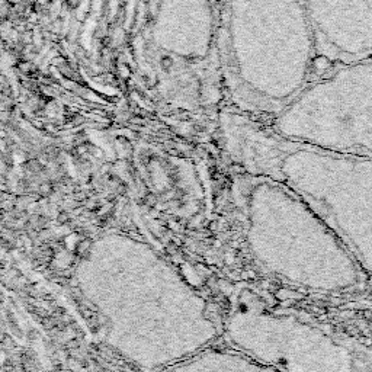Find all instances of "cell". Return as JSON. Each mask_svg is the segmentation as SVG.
I'll use <instances>...</instances> for the list:
<instances>
[{"label":"cell","mask_w":372,"mask_h":372,"mask_svg":"<svg viewBox=\"0 0 372 372\" xmlns=\"http://www.w3.org/2000/svg\"><path fill=\"white\" fill-rule=\"evenodd\" d=\"M227 141L252 176L287 186L372 273V157L320 148L281 136L247 118H233Z\"/></svg>","instance_id":"6da1fadb"},{"label":"cell","mask_w":372,"mask_h":372,"mask_svg":"<svg viewBox=\"0 0 372 372\" xmlns=\"http://www.w3.org/2000/svg\"><path fill=\"white\" fill-rule=\"evenodd\" d=\"M224 45L236 101L254 114L276 117L313 76L303 0H226Z\"/></svg>","instance_id":"7a4b0ae2"},{"label":"cell","mask_w":372,"mask_h":372,"mask_svg":"<svg viewBox=\"0 0 372 372\" xmlns=\"http://www.w3.org/2000/svg\"><path fill=\"white\" fill-rule=\"evenodd\" d=\"M246 199L247 241L256 262L292 287L334 294L366 273L334 231L287 186L253 176Z\"/></svg>","instance_id":"3957f363"},{"label":"cell","mask_w":372,"mask_h":372,"mask_svg":"<svg viewBox=\"0 0 372 372\" xmlns=\"http://www.w3.org/2000/svg\"><path fill=\"white\" fill-rule=\"evenodd\" d=\"M272 128L295 141L372 157V60L311 79L273 117Z\"/></svg>","instance_id":"277c9868"},{"label":"cell","mask_w":372,"mask_h":372,"mask_svg":"<svg viewBox=\"0 0 372 372\" xmlns=\"http://www.w3.org/2000/svg\"><path fill=\"white\" fill-rule=\"evenodd\" d=\"M229 329L233 343L271 371H372V345L294 314L247 310Z\"/></svg>","instance_id":"5b68a950"},{"label":"cell","mask_w":372,"mask_h":372,"mask_svg":"<svg viewBox=\"0 0 372 372\" xmlns=\"http://www.w3.org/2000/svg\"><path fill=\"white\" fill-rule=\"evenodd\" d=\"M315 55L343 66L372 57V0H303Z\"/></svg>","instance_id":"8992f818"}]
</instances>
